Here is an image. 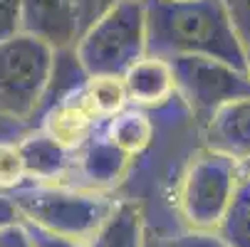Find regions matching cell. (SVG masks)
Segmentation results:
<instances>
[{
	"mask_svg": "<svg viewBox=\"0 0 250 247\" xmlns=\"http://www.w3.org/2000/svg\"><path fill=\"white\" fill-rule=\"evenodd\" d=\"M27 175V166L18 141H0V193L18 190Z\"/></svg>",
	"mask_w": 250,
	"mask_h": 247,
	"instance_id": "obj_17",
	"label": "cell"
},
{
	"mask_svg": "<svg viewBox=\"0 0 250 247\" xmlns=\"http://www.w3.org/2000/svg\"><path fill=\"white\" fill-rule=\"evenodd\" d=\"M240 163L226 153L206 149L198 153L176 190L178 215L193 232H216L243 178Z\"/></svg>",
	"mask_w": 250,
	"mask_h": 247,
	"instance_id": "obj_4",
	"label": "cell"
},
{
	"mask_svg": "<svg viewBox=\"0 0 250 247\" xmlns=\"http://www.w3.org/2000/svg\"><path fill=\"white\" fill-rule=\"evenodd\" d=\"M171 3H186V0H171Z\"/></svg>",
	"mask_w": 250,
	"mask_h": 247,
	"instance_id": "obj_26",
	"label": "cell"
},
{
	"mask_svg": "<svg viewBox=\"0 0 250 247\" xmlns=\"http://www.w3.org/2000/svg\"><path fill=\"white\" fill-rule=\"evenodd\" d=\"M55 64L57 50L27 32L0 42V116L32 119L52 87Z\"/></svg>",
	"mask_w": 250,
	"mask_h": 247,
	"instance_id": "obj_3",
	"label": "cell"
},
{
	"mask_svg": "<svg viewBox=\"0 0 250 247\" xmlns=\"http://www.w3.org/2000/svg\"><path fill=\"white\" fill-rule=\"evenodd\" d=\"M87 247H144V215L131 200L112 203Z\"/></svg>",
	"mask_w": 250,
	"mask_h": 247,
	"instance_id": "obj_12",
	"label": "cell"
},
{
	"mask_svg": "<svg viewBox=\"0 0 250 247\" xmlns=\"http://www.w3.org/2000/svg\"><path fill=\"white\" fill-rule=\"evenodd\" d=\"M97 121L99 119L92 114V109L87 107L82 94L75 92L72 96L60 99L57 104H52L47 109L42 131L47 136H52L57 144H62L67 151H75V149H82L92 138Z\"/></svg>",
	"mask_w": 250,
	"mask_h": 247,
	"instance_id": "obj_10",
	"label": "cell"
},
{
	"mask_svg": "<svg viewBox=\"0 0 250 247\" xmlns=\"http://www.w3.org/2000/svg\"><path fill=\"white\" fill-rule=\"evenodd\" d=\"M248 166H250V163H248ZM248 173H250V171H248Z\"/></svg>",
	"mask_w": 250,
	"mask_h": 247,
	"instance_id": "obj_27",
	"label": "cell"
},
{
	"mask_svg": "<svg viewBox=\"0 0 250 247\" xmlns=\"http://www.w3.org/2000/svg\"><path fill=\"white\" fill-rule=\"evenodd\" d=\"M0 247H35L27 225L20 220V223L0 228Z\"/></svg>",
	"mask_w": 250,
	"mask_h": 247,
	"instance_id": "obj_22",
	"label": "cell"
},
{
	"mask_svg": "<svg viewBox=\"0 0 250 247\" xmlns=\"http://www.w3.org/2000/svg\"><path fill=\"white\" fill-rule=\"evenodd\" d=\"M176 92L184 96L193 114L208 121L221 107L250 96V75L213 57H173Z\"/></svg>",
	"mask_w": 250,
	"mask_h": 247,
	"instance_id": "obj_6",
	"label": "cell"
},
{
	"mask_svg": "<svg viewBox=\"0 0 250 247\" xmlns=\"http://www.w3.org/2000/svg\"><path fill=\"white\" fill-rule=\"evenodd\" d=\"M22 32L57 52L75 47L82 38L75 0H22Z\"/></svg>",
	"mask_w": 250,
	"mask_h": 247,
	"instance_id": "obj_7",
	"label": "cell"
},
{
	"mask_svg": "<svg viewBox=\"0 0 250 247\" xmlns=\"http://www.w3.org/2000/svg\"><path fill=\"white\" fill-rule=\"evenodd\" d=\"M146 55V0H119L82 32L80 42L75 45V57L87 77H122L134 62Z\"/></svg>",
	"mask_w": 250,
	"mask_h": 247,
	"instance_id": "obj_2",
	"label": "cell"
},
{
	"mask_svg": "<svg viewBox=\"0 0 250 247\" xmlns=\"http://www.w3.org/2000/svg\"><path fill=\"white\" fill-rule=\"evenodd\" d=\"M119 0H75L77 5V13H80V22H82V32L94 25L106 10H109L112 5H117Z\"/></svg>",
	"mask_w": 250,
	"mask_h": 247,
	"instance_id": "obj_21",
	"label": "cell"
},
{
	"mask_svg": "<svg viewBox=\"0 0 250 247\" xmlns=\"http://www.w3.org/2000/svg\"><path fill=\"white\" fill-rule=\"evenodd\" d=\"M25 166H27V175L30 178H38V181H55L64 173L67 168V149L52 136H47L45 131L38 133H30L25 138L18 141Z\"/></svg>",
	"mask_w": 250,
	"mask_h": 247,
	"instance_id": "obj_13",
	"label": "cell"
},
{
	"mask_svg": "<svg viewBox=\"0 0 250 247\" xmlns=\"http://www.w3.org/2000/svg\"><path fill=\"white\" fill-rule=\"evenodd\" d=\"M243 47L250 52V0H223Z\"/></svg>",
	"mask_w": 250,
	"mask_h": 247,
	"instance_id": "obj_20",
	"label": "cell"
},
{
	"mask_svg": "<svg viewBox=\"0 0 250 247\" xmlns=\"http://www.w3.org/2000/svg\"><path fill=\"white\" fill-rule=\"evenodd\" d=\"M146 32L149 55L213 57L248 72V50L223 0H146Z\"/></svg>",
	"mask_w": 250,
	"mask_h": 247,
	"instance_id": "obj_1",
	"label": "cell"
},
{
	"mask_svg": "<svg viewBox=\"0 0 250 247\" xmlns=\"http://www.w3.org/2000/svg\"><path fill=\"white\" fill-rule=\"evenodd\" d=\"M248 75H250V52H248Z\"/></svg>",
	"mask_w": 250,
	"mask_h": 247,
	"instance_id": "obj_25",
	"label": "cell"
},
{
	"mask_svg": "<svg viewBox=\"0 0 250 247\" xmlns=\"http://www.w3.org/2000/svg\"><path fill=\"white\" fill-rule=\"evenodd\" d=\"M216 232L228 247H250V173L248 171L243 173L238 190Z\"/></svg>",
	"mask_w": 250,
	"mask_h": 247,
	"instance_id": "obj_16",
	"label": "cell"
},
{
	"mask_svg": "<svg viewBox=\"0 0 250 247\" xmlns=\"http://www.w3.org/2000/svg\"><path fill=\"white\" fill-rule=\"evenodd\" d=\"M13 200L22 223L77 242H89L112 208V203L102 193L50 186L18 190Z\"/></svg>",
	"mask_w": 250,
	"mask_h": 247,
	"instance_id": "obj_5",
	"label": "cell"
},
{
	"mask_svg": "<svg viewBox=\"0 0 250 247\" xmlns=\"http://www.w3.org/2000/svg\"><path fill=\"white\" fill-rule=\"evenodd\" d=\"M22 32V0H0V42Z\"/></svg>",
	"mask_w": 250,
	"mask_h": 247,
	"instance_id": "obj_18",
	"label": "cell"
},
{
	"mask_svg": "<svg viewBox=\"0 0 250 247\" xmlns=\"http://www.w3.org/2000/svg\"><path fill=\"white\" fill-rule=\"evenodd\" d=\"M27 225V223H25ZM30 230V237H32V245L35 247H87V242H77V240H69V237H60V235H52L47 230H40L35 225H27Z\"/></svg>",
	"mask_w": 250,
	"mask_h": 247,
	"instance_id": "obj_23",
	"label": "cell"
},
{
	"mask_svg": "<svg viewBox=\"0 0 250 247\" xmlns=\"http://www.w3.org/2000/svg\"><path fill=\"white\" fill-rule=\"evenodd\" d=\"M156 247H228L218 232H184V235H178V237H166L161 240Z\"/></svg>",
	"mask_w": 250,
	"mask_h": 247,
	"instance_id": "obj_19",
	"label": "cell"
},
{
	"mask_svg": "<svg viewBox=\"0 0 250 247\" xmlns=\"http://www.w3.org/2000/svg\"><path fill=\"white\" fill-rule=\"evenodd\" d=\"M206 146L250 163V96L226 104L206 121Z\"/></svg>",
	"mask_w": 250,
	"mask_h": 247,
	"instance_id": "obj_8",
	"label": "cell"
},
{
	"mask_svg": "<svg viewBox=\"0 0 250 247\" xmlns=\"http://www.w3.org/2000/svg\"><path fill=\"white\" fill-rule=\"evenodd\" d=\"M80 94L87 101V107L92 109V114L104 121H112L114 116L126 112V104H129L124 77H117V75L87 77L84 84L80 87Z\"/></svg>",
	"mask_w": 250,
	"mask_h": 247,
	"instance_id": "obj_14",
	"label": "cell"
},
{
	"mask_svg": "<svg viewBox=\"0 0 250 247\" xmlns=\"http://www.w3.org/2000/svg\"><path fill=\"white\" fill-rule=\"evenodd\" d=\"M131 163V156H126L119 146H114L106 136L89 138L80 149V173L97 188L117 186Z\"/></svg>",
	"mask_w": 250,
	"mask_h": 247,
	"instance_id": "obj_11",
	"label": "cell"
},
{
	"mask_svg": "<svg viewBox=\"0 0 250 247\" xmlns=\"http://www.w3.org/2000/svg\"><path fill=\"white\" fill-rule=\"evenodd\" d=\"M13 223H20V213L15 208V200H13V195L0 193V228L13 225Z\"/></svg>",
	"mask_w": 250,
	"mask_h": 247,
	"instance_id": "obj_24",
	"label": "cell"
},
{
	"mask_svg": "<svg viewBox=\"0 0 250 247\" xmlns=\"http://www.w3.org/2000/svg\"><path fill=\"white\" fill-rule=\"evenodd\" d=\"M106 138L114 146H119L126 156L136 158L141 156L154 141V124L141 109H126L119 116H114L106 126Z\"/></svg>",
	"mask_w": 250,
	"mask_h": 247,
	"instance_id": "obj_15",
	"label": "cell"
},
{
	"mask_svg": "<svg viewBox=\"0 0 250 247\" xmlns=\"http://www.w3.org/2000/svg\"><path fill=\"white\" fill-rule=\"evenodd\" d=\"M122 77H124V84L129 92V104L141 107V109L161 107V104H166L176 94L173 67L168 59L156 57V55L141 57Z\"/></svg>",
	"mask_w": 250,
	"mask_h": 247,
	"instance_id": "obj_9",
	"label": "cell"
}]
</instances>
